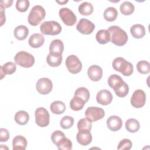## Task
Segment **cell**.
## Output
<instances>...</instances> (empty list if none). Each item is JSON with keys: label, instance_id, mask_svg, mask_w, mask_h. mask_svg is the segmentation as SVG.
I'll return each instance as SVG.
<instances>
[{"label": "cell", "instance_id": "cell-1", "mask_svg": "<svg viewBox=\"0 0 150 150\" xmlns=\"http://www.w3.org/2000/svg\"><path fill=\"white\" fill-rule=\"evenodd\" d=\"M110 34L111 41L115 45L121 46L128 41V35L125 31L118 26H110L107 29Z\"/></svg>", "mask_w": 150, "mask_h": 150}, {"label": "cell", "instance_id": "cell-2", "mask_svg": "<svg viewBox=\"0 0 150 150\" xmlns=\"http://www.w3.org/2000/svg\"><path fill=\"white\" fill-rule=\"evenodd\" d=\"M112 65L115 70L120 72L125 76H129L132 74L134 71L132 64L121 57L115 58Z\"/></svg>", "mask_w": 150, "mask_h": 150}, {"label": "cell", "instance_id": "cell-3", "mask_svg": "<svg viewBox=\"0 0 150 150\" xmlns=\"http://www.w3.org/2000/svg\"><path fill=\"white\" fill-rule=\"evenodd\" d=\"M45 16L46 12L44 8L37 5L31 9L28 15V21L30 25L36 26L44 19Z\"/></svg>", "mask_w": 150, "mask_h": 150}, {"label": "cell", "instance_id": "cell-4", "mask_svg": "<svg viewBox=\"0 0 150 150\" xmlns=\"http://www.w3.org/2000/svg\"><path fill=\"white\" fill-rule=\"evenodd\" d=\"M14 60L18 65L25 68L32 67L35 61L34 56L25 51L18 52L14 57Z\"/></svg>", "mask_w": 150, "mask_h": 150}, {"label": "cell", "instance_id": "cell-5", "mask_svg": "<svg viewBox=\"0 0 150 150\" xmlns=\"http://www.w3.org/2000/svg\"><path fill=\"white\" fill-rule=\"evenodd\" d=\"M40 30L43 35H56L62 31V26L56 21H50L43 22L40 26Z\"/></svg>", "mask_w": 150, "mask_h": 150}, {"label": "cell", "instance_id": "cell-6", "mask_svg": "<svg viewBox=\"0 0 150 150\" xmlns=\"http://www.w3.org/2000/svg\"><path fill=\"white\" fill-rule=\"evenodd\" d=\"M36 124L41 127H47L50 122V115L47 110L43 107L38 108L35 112Z\"/></svg>", "mask_w": 150, "mask_h": 150}, {"label": "cell", "instance_id": "cell-7", "mask_svg": "<svg viewBox=\"0 0 150 150\" xmlns=\"http://www.w3.org/2000/svg\"><path fill=\"white\" fill-rule=\"evenodd\" d=\"M65 63L67 70L72 74L79 73L81 70L82 63L76 55L69 56L66 59Z\"/></svg>", "mask_w": 150, "mask_h": 150}, {"label": "cell", "instance_id": "cell-8", "mask_svg": "<svg viewBox=\"0 0 150 150\" xmlns=\"http://www.w3.org/2000/svg\"><path fill=\"white\" fill-rule=\"evenodd\" d=\"M63 22L67 26H73L77 22V18L73 12L68 8H62L59 12Z\"/></svg>", "mask_w": 150, "mask_h": 150}, {"label": "cell", "instance_id": "cell-9", "mask_svg": "<svg viewBox=\"0 0 150 150\" xmlns=\"http://www.w3.org/2000/svg\"><path fill=\"white\" fill-rule=\"evenodd\" d=\"M85 115L91 122H95L102 119L104 117L105 111L100 107H89L85 111Z\"/></svg>", "mask_w": 150, "mask_h": 150}, {"label": "cell", "instance_id": "cell-10", "mask_svg": "<svg viewBox=\"0 0 150 150\" xmlns=\"http://www.w3.org/2000/svg\"><path fill=\"white\" fill-rule=\"evenodd\" d=\"M37 91L41 94L46 95L51 92L53 88L52 81L46 77L39 79L36 84Z\"/></svg>", "mask_w": 150, "mask_h": 150}, {"label": "cell", "instance_id": "cell-11", "mask_svg": "<svg viewBox=\"0 0 150 150\" xmlns=\"http://www.w3.org/2000/svg\"><path fill=\"white\" fill-rule=\"evenodd\" d=\"M146 101V95L145 92L140 89L135 90L131 98V105L137 108L142 107Z\"/></svg>", "mask_w": 150, "mask_h": 150}, {"label": "cell", "instance_id": "cell-12", "mask_svg": "<svg viewBox=\"0 0 150 150\" xmlns=\"http://www.w3.org/2000/svg\"><path fill=\"white\" fill-rule=\"evenodd\" d=\"M76 29L80 33L83 35H89L94 31L95 25L87 19L81 18L77 24Z\"/></svg>", "mask_w": 150, "mask_h": 150}, {"label": "cell", "instance_id": "cell-13", "mask_svg": "<svg viewBox=\"0 0 150 150\" xmlns=\"http://www.w3.org/2000/svg\"><path fill=\"white\" fill-rule=\"evenodd\" d=\"M111 93L107 90H101L98 92L96 96V100L100 104L106 105L110 104L112 100Z\"/></svg>", "mask_w": 150, "mask_h": 150}, {"label": "cell", "instance_id": "cell-14", "mask_svg": "<svg viewBox=\"0 0 150 150\" xmlns=\"http://www.w3.org/2000/svg\"><path fill=\"white\" fill-rule=\"evenodd\" d=\"M76 139L80 145L86 146L91 142L92 135L89 130H80L77 134Z\"/></svg>", "mask_w": 150, "mask_h": 150}, {"label": "cell", "instance_id": "cell-15", "mask_svg": "<svg viewBox=\"0 0 150 150\" xmlns=\"http://www.w3.org/2000/svg\"><path fill=\"white\" fill-rule=\"evenodd\" d=\"M87 75L91 80L98 81L102 78L103 70L99 66L92 65L88 69Z\"/></svg>", "mask_w": 150, "mask_h": 150}, {"label": "cell", "instance_id": "cell-16", "mask_svg": "<svg viewBox=\"0 0 150 150\" xmlns=\"http://www.w3.org/2000/svg\"><path fill=\"white\" fill-rule=\"evenodd\" d=\"M107 125L111 131H117L121 128L122 121L118 116L111 115L107 120Z\"/></svg>", "mask_w": 150, "mask_h": 150}, {"label": "cell", "instance_id": "cell-17", "mask_svg": "<svg viewBox=\"0 0 150 150\" xmlns=\"http://www.w3.org/2000/svg\"><path fill=\"white\" fill-rule=\"evenodd\" d=\"M64 50V45L60 39L52 41L49 46V53L53 54H62Z\"/></svg>", "mask_w": 150, "mask_h": 150}, {"label": "cell", "instance_id": "cell-18", "mask_svg": "<svg viewBox=\"0 0 150 150\" xmlns=\"http://www.w3.org/2000/svg\"><path fill=\"white\" fill-rule=\"evenodd\" d=\"M112 89L115 94L119 97H125L129 92V87L123 80L116 84Z\"/></svg>", "mask_w": 150, "mask_h": 150}, {"label": "cell", "instance_id": "cell-19", "mask_svg": "<svg viewBox=\"0 0 150 150\" xmlns=\"http://www.w3.org/2000/svg\"><path fill=\"white\" fill-rule=\"evenodd\" d=\"M45 42L44 36L40 33L32 34L29 39V45L33 48H38L43 45Z\"/></svg>", "mask_w": 150, "mask_h": 150}, {"label": "cell", "instance_id": "cell-20", "mask_svg": "<svg viewBox=\"0 0 150 150\" xmlns=\"http://www.w3.org/2000/svg\"><path fill=\"white\" fill-rule=\"evenodd\" d=\"M12 146L13 150H25L27 146V140L22 135H17L13 139Z\"/></svg>", "mask_w": 150, "mask_h": 150}, {"label": "cell", "instance_id": "cell-21", "mask_svg": "<svg viewBox=\"0 0 150 150\" xmlns=\"http://www.w3.org/2000/svg\"><path fill=\"white\" fill-rule=\"evenodd\" d=\"M130 32L132 36L136 39L142 38L146 33L145 27L141 24H135L130 28Z\"/></svg>", "mask_w": 150, "mask_h": 150}, {"label": "cell", "instance_id": "cell-22", "mask_svg": "<svg viewBox=\"0 0 150 150\" xmlns=\"http://www.w3.org/2000/svg\"><path fill=\"white\" fill-rule=\"evenodd\" d=\"M16 66L15 64L12 62H9L1 66L0 67L1 71V79H2L6 74H12L15 72Z\"/></svg>", "mask_w": 150, "mask_h": 150}, {"label": "cell", "instance_id": "cell-23", "mask_svg": "<svg viewBox=\"0 0 150 150\" xmlns=\"http://www.w3.org/2000/svg\"><path fill=\"white\" fill-rule=\"evenodd\" d=\"M29 34L28 28L25 25H19L14 30V36L19 40H25Z\"/></svg>", "mask_w": 150, "mask_h": 150}, {"label": "cell", "instance_id": "cell-24", "mask_svg": "<svg viewBox=\"0 0 150 150\" xmlns=\"http://www.w3.org/2000/svg\"><path fill=\"white\" fill-rule=\"evenodd\" d=\"M97 41L102 45H104L109 42L111 40L110 34L106 29H101L98 30L96 35Z\"/></svg>", "mask_w": 150, "mask_h": 150}, {"label": "cell", "instance_id": "cell-25", "mask_svg": "<svg viewBox=\"0 0 150 150\" xmlns=\"http://www.w3.org/2000/svg\"><path fill=\"white\" fill-rule=\"evenodd\" d=\"M50 110L52 112L55 114H63L66 110L65 104L59 100L53 101L50 106Z\"/></svg>", "mask_w": 150, "mask_h": 150}, {"label": "cell", "instance_id": "cell-26", "mask_svg": "<svg viewBox=\"0 0 150 150\" xmlns=\"http://www.w3.org/2000/svg\"><path fill=\"white\" fill-rule=\"evenodd\" d=\"M29 120V115L25 111H19L15 115V121L19 125H23L28 123Z\"/></svg>", "mask_w": 150, "mask_h": 150}, {"label": "cell", "instance_id": "cell-27", "mask_svg": "<svg viewBox=\"0 0 150 150\" xmlns=\"http://www.w3.org/2000/svg\"><path fill=\"white\" fill-rule=\"evenodd\" d=\"M62 54H49L46 57L47 64L51 67H57L62 62Z\"/></svg>", "mask_w": 150, "mask_h": 150}, {"label": "cell", "instance_id": "cell-28", "mask_svg": "<svg viewBox=\"0 0 150 150\" xmlns=\"http://www.w3.org/2000/svg\"><path fill=\"white\" fill-rule=\"evenodd\" d=\"M125 128L129 132H136L140 128L139 121L135 118H129L125 122Z\"/></svg>", "mask_w": 150, "mask_h": 150}, {"label": "cell", "instance_id": "cell-29", "mask_svg": "<svg viewBox=\"0 0 150 150\" xmlns=\"http://www.w3.org/2000/svg\"><path fill=\"white\" fill-rule=\"evenodd\" d=\"M85 104L86 102L83 99L79 97L74 96L70 100V107L73 111H79L83 109Z\"/></svg>", "mask_w": 150, "mask_h": 150}, {"label": "cell", "instance_id": "cell-30", "mask_svg": "<svg viewBox=\"0 0 150 150\" xmlns=\"http://www.w3.org/2000/svg\"><path fill=\"white\" fill-rule=\"evenodd\" d=\"M118 16L117 10L112 6L108 7L104 12V18L108 22L114 21Z\"/></svg>", "mask_w": 150, "mask_h": 150}, {"label": "cell", "instance_id": "cell-31", "mask_svg": "<svg viewBox=\"0 0 150 150\" xmlns=\"http://www.w3.org/2000/svg\"><path fill=\"white\" fill-rule=\"evenodd\" d=\"M93 6L88 2H83L78 7L79 13L82 15H90L93 12Z\"/></svg>", "mask_w": 150, "mask_h": 150}, {"label": "cell", "instance_id": "cell-32", "mask_svg": "<svg viewBox=\"0 0 150 150\" xmlns=\"http://www.w3.org/2000/svg\"><path fill=\"white\" fill-rule=\"evenodd\" d=\"M120 9L121 13L124 15H129L134 12L135 7L134 4L131 2L125 1L120 5Z\"/></svg>", "mask_w": 150, "mask_h": 150}, {"label": "cell", "instance_id": "cell-33", "mask_svg": "<svg viewBox=\"0 0 150 150\" xmlns=\"http://www.w3.org/2000/svg\"><path fill=\"white\" fill-rule=\"evenodd\" d=\"M74 96H77L81 98L86 103L89 100L90 92L87 88L81 87L76 89V90L74 92Z\"/></svg>", "mask_w": 150, "mask_h": 150}, {"label": "cell", "instance_id": "cell-34", "mask_svg": "<svg viewBox=\"0 0 150 150\" xmlns=\"http://www.w3.org/2000/svg\"><path fill=\"white\" fill-rule=\"evenodd\" d=\"M137 69L138 72L141 74H148L150 71V64L146 60L139 61L137 64Z\"/></svg>", "mask_w": 150, "mask_h": 150}, {"label": "cell", "instance_id": "cell-35", "mask_svg": "<svg viewBox=\"0 0 150 150\" xmlns=\"http://www.w3.org/2000/svg\"><path fill=\"white\" fill-rule=\"evenodd\" d=\"M92 127V122L87 118L80 119L77 122V128L79 131L87 129L90 131Z\"/></svg>", "mask_w": 150, "mask_h": 150}, {"label": "cell", "instance_id": "cell-36", "mask_svg": "<svg viewBox=\"0 0 150 150\" xmlns=\"http://www.w3.org/2000/svg\"><path fill=\"white\" fill-rule=\"evenodd\" d=\"M74 124V118L72 117L66 115L63 117L60 122L61 127L63 129H69L71 128Z\"/></svg>", "mask_w": 150, "mask_h": 150}, {"label": "cell", "instance_id": "cell-37", "mask_svg": "<svg viewBox=\"0 0 150 150\" xmlns=\"http://www.w3.org/2000/svg\"><path fill=\"white\" fill-rule=\"evenodd\" d=\"M56 146L60 150H70L72 149V142L69 138L65 137L56 145Z\"/></svg>", "mask_w": 150, "mask_h": 150}, {"label": "cell", "instance_id": "cell-38", "mask_svg": "<svg viewBox=\"0 0 150 150\" xmlns=\"http://www.w3.org/2000/svg\"><path fill=\"white\" fill-rule=\"evenodd\" d=\"M30 2L28 0H18L16 2V8L21 12H26L29 8Z\"/></svg>", "mask_w": 150, "mask_h": 150}, {"label": "cell", "instance_id": "cell-39", "mask_svg": "<svg viewBox=\"0 0 150 150\" xmlns=\"http://www.w3.org/2000/svg\"><path fill=\"white\" fill-rule=\"evenodd\" d=\"M64 134L60 130L54 131L51 135V139L52 142L55 144L56 145L65 137Z\"/></svg>", "mask_w": 150, "mask_h": 150}, {"label": "cell", "instance_id": "cell-40", "mask_svg": "<svg viewBox=\"0 0 150 150\" xmlns=\"http://www.w3.org/2000/svg\"><path fill=\"white\" fill-rule=\"evenodd\" d=\"M132 142L129 139L124 138L119 142L117 148L119 150H128L132 148Z\"/></svg>", "mask_w": 150, "mask_h": 150}, {"label": "cell", "instance_id": "cell-41", "mask_svg": "<svg viewBox=\"0 0 150 150\" xmlns=\"http://www.w3.org/2000/svg\"><path fill=\"white\" fill-rule=\"evenodd\" d=\"M123 79L117 74H112L108 79V84L111 88H113L117 83L122 81Z\"/></svg>", "mask_w": 150, "mask_h": 150}, {"label": "cell", "instance_id": "cell-42", "mask_svg": "<svg viewBox=\"0 0 150 150\" xmlns=\"http://www.w3.org/2000/svg\"><path fill=\"white\" fill-rule=\"evenodd\" d=\"M9 132L8 129L1 128L0 129V141L1 142H6L9 138Z\"/></svg>", "mask_w": 150, "mask_h": 150}, {"label": "cell", "instance_id": "cell-43", "mask_svg": "<svg viewBox=\"0 0 150 150\" xmlns=\"http://www.w3.org/2000/svg\"><path fill=\"white\" fill-rule=\"evenodd\" d=\"M13 3V1L12 0H8V1H1V5H2L4 8L10 7Z\"/></svg>", "mask_w": 150, "mask_h": 150}, {"label": "cell", "instance_id": "cell-44", "mask_svg": "<svg viewBox=\"0 0 150 150\" xmlns=\"http://www.w3.org/2000/svg\"><path fill=\"white\" fill-rule=\"evenodd\" d=\"M0 8H1V26H2L5 22V11H4L5 8L2 5L0 6Z\"/></svg>", "mask_w": 150, "mask_h": 150}, {"label": "cell", "instance_id": "cell-45", "mask_svg": "<svg viewBox=\"0 0 150 150\" xmlns=\"http://www.w3.org/2000/svg\"><path fill=\"white\" fill-rule=\"evenodd\" d=\"M56 2L59 4H60V5H64V4H66L67 2H68V1H57Z\"/></svg>", "mask_w": 150, "mask_h": 150}]
</instances>
